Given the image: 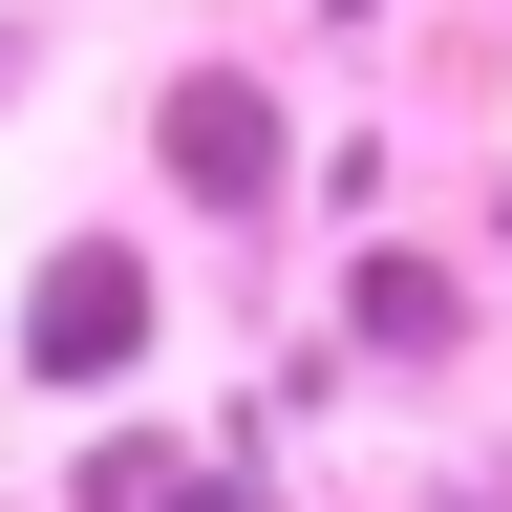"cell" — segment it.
Returning a JSON list of instances; mask_svg holds the SVG:
<instances>
[{
	"label": "cell",
	"mask_w": 512,
	"mask_h": 512,
	"mask_svg": "<svg viewBox=\"0 0 512 512\" xmlns=\"http://www.w3.org/2000/svg\"><path fill=\"white\" fill-rule=\"evenodd\" d=\"M128 342H150V256H107V235H86V256H43V299H22V363H43V384H107Z\"/></svg>",
	"instance_id": "obj_1"
},
{
	"label": "cell",
	"mask_w": 512,
	"mask_h": 512,
	"mask_svg": "<svg viewBox=\"0 0 512 512\" xmlns=\"http://www.w3.org/2000/svg\"><path fill=\"white\" fill-rule=\"evenodd\" d=\"M171 192H214V214H256V192H278V128H256V86H171Z\"/></svg>",
	"instance_id": "obj_2"
}]
</instances>
